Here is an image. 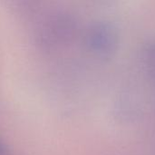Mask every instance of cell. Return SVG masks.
Here are the masks:
<instances>
[{"instance_id": "1", "label": "cell", "mask_w": 155, "mask_h": 155, "mask_svg": "<svg viewBox=\"0 0 155 155\" xmlns=\"http://www.w3.org/2000/svg\"><path fill=\"white\" fill-rule=\"evenodd\" d=\"M86 43L93 52L99 55L109 56L117 47V33L110 24L99 22L90 27Z\"/></svg>"}, {"instance_id": "2", "label": "cell", "mask_w": 155, "mask_h": 155, "mask_svg": "<svg viewBox=\"0 0 155 155\" xmlns=\"http://www.w3.org/2000/svg\"><path fill=\"white\" fill-rule=\"evenodd\" d=\"M143 62L149 77L152 80H155V39L148 41L144 45Z\"/></svg>"}, {"instance_id": "3", "label": "cell", "mask_w": 155, "mask_h": 155, "mask_svg": "<svg viewBox=\"0 0 155 155\" xmlns=\"http://www.w3.org/2000/svg\"><path fill=\"white\" fill-rule=\"evenodd\" d=\"M6 149H5V144L4 143H1V141H0V155H5L6 153Z\"/></svg>"}]
</instances>
